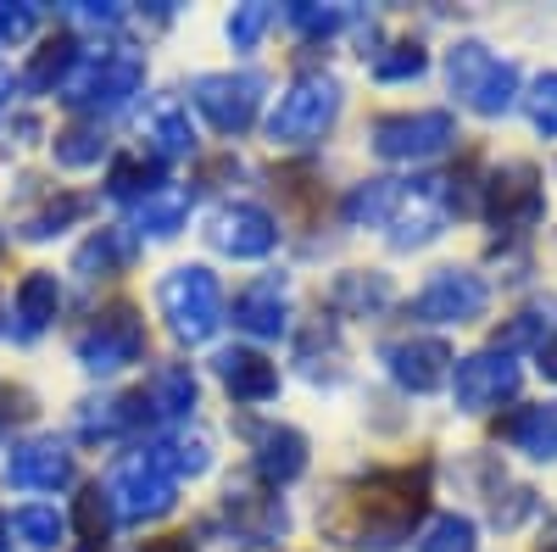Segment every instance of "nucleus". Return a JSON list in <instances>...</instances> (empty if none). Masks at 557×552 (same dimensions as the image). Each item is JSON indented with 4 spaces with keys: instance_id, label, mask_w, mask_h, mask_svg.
Returning <instances> with one entry per match:
<instances>
[{
    "instance_id": "1",
    "label": "nucleus",
    "mask_w": 557,
    "mask_h": 552,
    "mask_svg": "<svg viewBox=\"0 0 557 552\" xmlns=\"http://www.w3.org/2000/svg\"><path fill=\"white\" fill-rule=\"evenodd\" d=\"M424 491H430V469H396V475H374L357 496L351 508L362 519V536L368 541H396L412 530V519L424 514Z\"/></svg>"
},
{
    "instance_id": "2",
    "label": "nucleus",
    "mask_w": 557,
    "mask_h": 552,
    "mask_svg": "<svg viewBox=\"0 0 557 552\" xmlns=\"http://www.w3.org/2000/svg\"><path fill=\"white\" fill-rule=\"evenodd\" d=\"M157 302H162L168 330L178 341H190V346L207 341L223 324V291L212 280V268H173L162 280V291H157Z\"/></svg>"
},
{
    "instance_id": "3",
    "label": "nucleus",
    "mask_w": 557,
    "mask_h": 552,
    "mask_svg": "<svg viewBox=\"0 0 557 552\" xmlns=\"http://www.w3.org/2000/svg\"><path fill=\"white\" fill-rule=\"evenodd\" d=\"M446 73H451L457 96L469 101L474 112H485V118H496V112H507L519 101V68L502 62L496 51H485L480 39H462L451 51V62H446Z\"/></svg>"
},
{
    "instance_id": "4",
    "label": "nucleus",
    "mask_w": 557,
    "mask_h": 552,
    "mask_svg": "<svg viewBox=\"0 0 557 552\" xmlns=\"http://www.w3.org/2000/svg\"><path fill=\"white\" fill-rule=\"evenodd\" d=\"M173 491H178V480L157 464L151 446L117 457V469L107 480V502H112L123 519H162L173 508Z\"/></svg>"
},
{
    "instance_id": "5",
    "label": "nucleus",
    "mask_w": 557,
    "mask_h": 552,
    "mask_svg": "<svg viewBox=\"0 0 557 552\" xmlns=\"http://www.w3.org/2000/svg\"><path fill=\"white\" fill-rule=\"evenodd\" d=\"M335 112H341V84L323 78V73H307V78L290 84V96L273 107L268 134L278 146H307V140H318V134L335 123Z\"/></svg>"
},
{
    "instance_id": "6",
    "label": "nucleus",
    "mask_w": 557,
    "mask_h": 552,
    "mask_svg": "<svg viewBox=\"0 0 557 552\" xmlns=\"http://www.w3.org/2000/svg\"><path fill=\"white\" fill-rule=\"evenodd\" d=\"M139 78H146V68H139V57H128V51L89 57V62L67 78L62 101L78 107V112H117L134 89H139Z\"/></svg>"
},
{
    "instance_id": "7",
    "label": "nucleus",
    "mask_w": 557,
    "mask_h": 552,
    "mask_svg": "<svg viewBox=\"0 0 557 552\" xmlns=\"http://www.w3.org/2000/svg\"><path fill=\"white\" fill-rule=\"evenodd\" d=\"M73 352H78V363L89 368V375H117L123 363H134L139 352H146V324H139L134 307H107L96 324L73 341Z\"/></svg>"
},
{
    "instance_id": "8",
    "label": "nucleus",
    "mask_w": 557,
    "mask_h": 552,
    "mask_svg": "<svg viewBox=\"0 0 557 552\" xmlns=\"http://www.w3.org/2000/svg\"><path fill=\"white\" fill-rule=\"evenodd\" d=\"M451 134H457L451 112H401L374 123V151L385 162H424L451 146Z\"/></svg>"
},
{
    "instance_id": "9",
    "label": "nucleus",
    "mask_w": 557,
    "mask_h": 552,
    "mask_svg": "<svg viewBox=\"0 0 557 552\" xmlns=\"http://www.w3.org/2000/svg\"><path fill=\"white\" fill-rule=\"evenodd\" d=\"M485 212H491V223L502 229V235H524V229H535V218L546 212L541 173H535L530 162L502 168V173L485 184Z\"/></svg>"
},
{
    "instance_id": "10",
    "label": "nucleus",
    "mask_w": 557,
    "mask_h": 552,
    "mask_svg": "<svg viewBox=\"0 0 557 552\" xmlns=\"http://www.w3.org/2000/svg\"><path fill=\"white\" fill-rule=\"evenodd\" d=\"M262 101V78L257 73H201L196 78V107L212 118L223 134H246Z\"/></svg>"
},
{
    "instance_id": "11",
    "label": "nucleus",
    "mask_w": 557,
    "mask_h": 552,
    "mask_svg": "<svg viewBox=\"0 0 557 552\" xmlns=\"http://www.w3.org/2000/svg\"><path fill=\"white\" fill-rule=\"evenodd\" d=\"M513 391H519V363L507 352H474V357H462L457 375H451V396H457L462 413H485V407L507 402Z\"/></svg>"
},
{
    "instance_id": "12",
    "label": "nucleus",
    "mask_w": 557,
    "mask_h": 552,
    "mask_svg": "<svg viewBox=\"0 0 557 552\" xmlns=\"http://www.w3.org/2000/svg\"><path fill=\"white\" fill-rule=\"evenodd\" d=\"M446 223V191L441 179H424V184H396V201L385 212V229L396 246H424L441 235Z\"/></svg>"
},
{
    "instance_id": "13",
    "label": "nucleus",
    "mask_w": 557,
    "mask_h": 552,
    "mask_svg": "<svg viewBox=\"0 0 557 552\" xmlns=\"http://www.w3.org/2000/svg\"><path fill=\"white\" fill-rule=\"evenodd\" d=\"M412 312L430 318V324H462V318H480L485 312V280L469 273V268H441L435 280L418 291Z\"/></svg>"
},
{
    "instance_id": "14",
    "label": "nucleus",
    "mask_w": 557,
    "mask_h": 552,
    "mask_svg": "<svg viewBox=\"0 0 557 552\" xmlns=\"http://www.w3.org/2000/svg\"><path fill=\"white\" fill-rule=\"evenodd\" d=\"M207 241H212L218 252H228V257H268L273 241H278V229H273V218H268L262 207H246V201H240V207L212 212Z\"/></svg>"
},
{
    "instance_id": "15",
    "label": "nucleus",
    "mask_w": 557,
    "mask_h": 552,
    "mask_svg": "<svg viewBox=\"0 0 557 552\" xmlns=\"http://www.w3.org/2000/svg\"><path fill=\"white\" fill-rule=\"evenodd\" d=\"M12 486H34V491H57L73 480V452L62 441H28L12 452V464H7Z\"/></svg>"
},
{
    "instance_id": "16",
    "label": "nucleus",
    "mask_w": 557,
    "mask_h": 552,
    "mask_svg": "<svg viewBox=\"0 0 557 552\" xmlns=\"http://www.w3.org/2000/svg\"><path fill=\"white\" fill-rule=\"evenodd\" d=\"M385 363L407 391H435L446 380L451 352H446V341H396V346H385Z\"/></svg>"
},
{
    "instance_id": "17",
    "label": "nucleus",
    "mask_w": 557,
    "mask_h": 552,
    "mask_svg": "<svg viewBox=\"0 0 557 552\" xmlns=\"http://www.w3.org/2000/svg\"><path fill=\"white\" fill-rule=\"evenodd\" d=\"M235 324L246 335H278L285 330V280H257L235 296Z\"/></svg>"
},
{
    "instance_id": "18",
    "label": "nucleus",
    "mask_w": 557,
    "mask_h": 552,
    "mask_svg": "<svg viewBox=\"0 0 557 552\" xmlns=\"http://www.w3.org/2000/svg\"><path fill=\"white\" fill-rule=\"evenodd\" d=\"M218 380L240 402H268L278 391V368L268 357H257V352H223L218 357Z\"/></svg>"
},
{
    "instance_id": "19",
    "label": "nucleus",
    "mask_w": 557,
    "mask_h": 552,
    "mask_svg": "<svg viewBox=\"0 0 557 552\" xmlns=\"http://www.w3.org/2000/svg\"><path fill=\"white\" fill-rule=\"evenodd\" d=\"M502 436L513 441L519 452H530V457H557V402L513 413V419L502 425Z\"/></svg>"
},
{
    "instance_id": "20",
    "label": "nucleus",
    "mask_w": 557,
    "mask_h": 552,
    "mask_svg": "<svg viewBox=\"0 0 557 552\" xmlns=\"http://www.w3.org/2000/svg\"><path fill=\"white\" fill-rule=\"evenodd\" d=\"M257 469H262V480H273V486L296 480V475L307 469V441H301L296 430H268V436H262V452H257Z\"/></svg>"
},
{
    "instance_id": "21",
    "label": "nucleus",
    "mask_w": 557,
    "mask_h": 552,
    "mask_svg": "<svg viewBox=\"0 0 557 552\" xmlns=\"http://www.w3.org/2000/svg\"><path fill=\"white\" fill-rule=\"evenodd\" d=\"M57 302H62V285L57 273H28L17 285V318H23V335H39L45 324L57 318Z\"/></svg>"
},
{
    "instance_id": "22",
    "label": "nucleus",
    "mask_w": 557,
    "mask_h": 552,
    "mask_svg": "<svg viewBox=\"0 0 557 552\" xmlns=\"http://www.w3.org/2000/svg\"><path fill=\"white\" fill-rule=\"evenodd\" d=\"M146 402H151V413H168V419H178V413H190V407H196V375H190L184 363L157 368Z\"/></svg>"
},
{
    "instance_id": "23",
    "label": "nucleus",
    "mask_w": 557,
    "mask_h": 552,
    "mask_svg": "<svg viewBox=\"0 0 557 552\" xmlns=\"http://www.w3.org/2000/svg\"><path fill=\"white\" fill-rule=\"evenodd\" d=\"M134 257V241L123 235V229H101V235L96 241H89L84 252H78V273H84V280H96V273H112V268H123Z\"/></svg>"
},
{
    "instance_id": "24",
    "label": "nucleus",
    "mask_w": 557,
    "mask_h": 552,
    "mask_svg": "<svg viewBox=\"0 0 557 552\" xmlns=\"http://www.w3.org/2000/svg\"><path fill=\"white\" fill-rule=\"evenodd\" d=\"M184 212H190V196L184 191H151L146 201H139L134 223L146 229V235H173V229L184 223Z\"/></svg>"
},
{
    "instance_id": "25",
    "label": "nucleus",
    "mask_w": 557,
    "mask_h": 552,
    "mask_svg": "<svg viewBox=\"0 0 557 552\" xmlns=\"http://www.w3.org/2000/svg\"><path fill=\"white\" fill-rule=\"evenodd\" d=\"M151 452H157V464H162L173 480L201 475V469L212 464V452H207V441H201V436H168V441H157Z\"/></svg>"
},
{
    "instance_id": "26",
    "label": "nucleus",
    "mask_w": 557,
    "mask_h": 552,
    "mask_svg": "<svg viewBox=\"0 0 557 552\" xmlns=\"http://www.w3.org/2000/svg\"><path fill=\"white\" fill-rule=\"evenodd\" d=\"M78 536H84V547L96 552V547H107V530H112V502H107V491L96 486V491H84L78 496Z\"/></svg>"
},
{
    "instance_id": "27",
    "label": "nucleus",
    "mask_w": 557,
    "mask_h": 552,
    "mask_svg": "<svg viewBox=\"0 0 557 552\" xmlns=\"http://www.w3.org/2000/svg\"><path fill=\"white\" fill-rule=\"evenodd\" d=\"M7 525H12V536H23V547H34V552L57 547V536H62V519H57V508H17Z\"/></svg>"
},
{
    "instance_id": "28",
    "label": "nucleus",
    "mask_w": 557,
    "mask_h": 552,
    "mask_svg": "<svg viewBox=\"0 0 557 552\" xmlns=\"http://www.w3.org/2000/svg\"><path fill=\"white\" fill-rule=\"evenodd\" d=\"M151 134H157V151H162V157H184V151L196 146V134H190V118H184L178 107H162V112H157V128H151Z\"/></svg>"
},
{
    "instance_id": "29",
    "label": "nucleus",
    "mask_w": 557,
    "mask_h": 552,
    "mask_svg": "<svg viewBox=\"0 0 557 552\" xmlns=\"http://www.w3.org/2000/svg\"><path fill=\"white\" fill-rule=\"evenodd\" d=\"M424 73V45H412V39H401V45H391L385 57H374V78H418Z\"/></svg>"
},
{
    "instance_id": "30",
    "label": "nucleus",
    "mask_w": 557,
    "mask_h": 552,
    "mask_svg": "<svg viewBox=\"0 0 557 552\" xmlns=\"http://www.w3.org/2000/svg\"><path fill=\"white\" fill-rule=\"evenodd\" d=\"M101 134L96 128H67V134H57V162H67V168H84V162H96L101 157Z\"/></svg>"
},
{
    "instance_id": "31",
    "label": "nucleus",
    "mask_w": 557,
    "mask_h": 552,
    "mask_svg": "<svg viewBox=\"0 0 557 552\" xmlns=\"http://www.w3.org/2000/svg\"><path fill=\"white\" fill-rule=\"evenodd\" d=\"M418 552H474V525L469 519H441L430 536H424V547H418Z\"/></svg>"
},
{
    "instance_id": "32",
    "label": "nucleus",
    "mask_w": 557,
    "mask_h": 552,
    "mask_svg": "<svg viewBox=\"0 0 557 552\" xmlns=\"http://www.w3.org/2000/svg\"><path fill=\"white\" fill-rule=\"evenodd\" d=\"M530 118H535L541 134H552V140H557V73H541V78H535V89H530Z\"/></svg>"
},
{
    "instance_id": "33",
    "label": "nucleus",
    "mask_w": 557,
    "mask_h": 552,
    "mask_svg": "<svg viewBox=\"0 0 557 552\" xmlns=\"http://www.w3.org/2000/svg\"><path fill=\"white\" fill-rule=\"evenodd\" d=\"M151 184H157V168L139 162V157H123V162L112 168V196H139V191L151 196Z\"/></svg>"
},
{
    "instance_id": "34",
    "label": "nucleus",
    "mask_w": 557,
    "mask_h": 552,
    "mask_svg": "<svg viewBox=\"0 0 557 552\" xmlns=\"http://www.w3.org/2000/svg\"><path fill=\"white\" fill-rule=\"evenodd\" d=\"M268 23H273V7H240L235 17H228V39H235V51H251Z\"/></svg>"
},
{
    "instance_id": "35",
    "label": "nucleus",
    "mask_w": 557,
    "mask_h": 552,
    "mask_svg": "<svg viewBox=\"0 0 557 552\" xmlns=\"http://www.w3.org/2000/svg\"><path fill=\"white\" fill-rule=\"evenodd\" d=\"M335 296H341V302H357V307H385V302H391V285L380 280V273H374V280H362V273H346Z\"/></svg>"
},
{
    "instance_id": "36",
    "label": "nucleus",
    "mask_w": 557,
    "mask_h": 552,
    "mask_svg": "<svg viewBox=\"0 0 557 552\" xmlns=\"http://www.w3.org/2000/svg\"><path fill=\"white\" fill-rule=\"evenodd\" d=\"M73 51H78V45H73V39H51V45H45V57L34 62V73H28V84H51V78H62V73L73 68Z\"/></svg>"
},
{
    "instance_id": "37",
    "label": "nucleus",
    "mask_w": 557,
    "mask_h": 552,
    "mask_svg": "<svg viewBox=\"0 0 557 552\" xmlns=\"http://www.w3.org/2000/svg\"><path fill=\"white\" fill-rule=\"evenodd\" d=\"M84 212V196H62V201H51L39 218H28V235H57L62 223H73Z\"/></svg>"
},
{
    "instance_id": "38",
    "label": "nucleus",
    "mask_w": 557,
    "mask_h": 552,
    "mask_svg": "<svg viewBox=\"0 0 557 552\" xmlns=\"http://www.w3.org/2000/svg\"><path fill=\"white\" fill-rule=\"evenodd\" d=\"M34 34V7H0V45H17Z\"/></svg>"
},
{
    "instance_id": "39",
    "label": "nucleus",
    "mask_w": 557,
    "mask_h": 552,
    "mask_svg": "<svg viewBox=\"0 0 557 552\" xmlns=\"http://www.w3.org/2000/svg\"><path fill=\"white\" fill-rule=\"evenodd\" d=\"M290 23L296 28H307V34H335L341 28V12H330V7H290Z\"/></svg>"
},
{
    "instance_id": "40",
    "label": "nucleus",
    "mask_w": 557,
    "mask_h": 552,
    "mask_svg": "<svg viewBox=\"0 0 557 552\" xmlns=\"http://www.w3.org/2000/svg\"><path fill=\"white\" fill-rule=\"evenodd\" d=\"M541 375H546V380H557V335H552V341H541Z\"/></svg>"
},
{
    "instance_id": "41",
    "label": "nucleus",
    "mask_w": 557,
    "mask_h": 552,
    "mask_svg": "<svg viewBox=\"0 0 557 552\" xmlns=\"http://www.w3.org/2000/svg\"><path fill=\"white\" fill-rule=\"evenodd\" d=\"M146 552H196L190 541H184V536H162V541H151Z\"/></svg>"
},
{
    "instance_id": "42",
    "label": "nucleus",
    "mask_w": 557,
    "mask_h": 552,
    "mask_svg": "<svg viewBox=\"0 0 557 552\" xmlns=\"http://www.w3.org/2000/svg\"><path fill=\"white\" fill-rule=\"evenodd\" d=\"M7 536H12V525H7V519H0V541H7Z\"/></svg>"
},
{
    "instance_id": "43",
    "label": "nucleus",
    "mask_w": 557,
    "mask_h": 552,
    "mask_svg": "<svg viewBox=\"0 0 557 552\" xmlns=\"http://www.w3.org/2000/svg\"><path fill=\"white\" fill-rule=\"evenodd\" d=\"M7 84H12V78H7V73H0V96H7Z\"/></svg>"
}]
</instances>
